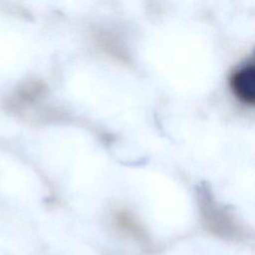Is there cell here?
<instances>
[{"label": "cell", "instance_id": "obj_1", "mask_svg": "<svg viewBox=\"0 0 255 255\" xmlns=\"http://www.w3.org/2000/svg\"><path fill=\"white\" fill-rule=\"evenodd\" d=\"M229 86L233 95L242 104L253 106L255 101V69L253 62H246L230 76Z\"/></svg>", "mask_w": 255, "mask_h": 255}]
</instances>
